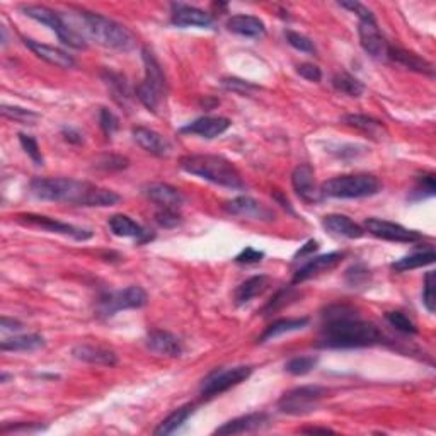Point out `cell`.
<instances>
[{"label":"cell","instance_id":"obj_37","mask_svg":"<svg viewBox=\"0 0 436 436\" xmlns=\"http://www.w3.org/2000/svg\"><path fill=\"white\" fill-rule=\"evenodd\" d=\"M317 358L315 356H297L292 358L287 365H285V370L288 373L295 375V377H300V375H307L312 372V370L317 366Z\"/></svg>","mask_w":436,"mask_h":436},{"label":"cell","instance_id":"obj_42","mask_svg":"<svg viewBox=\"0 0 436 436\" xmlns=\"http://www.w3.org/2000/svg\"><path fill=\"white\" fill-rule=\"evenodd\" d=\"M19 142L21 145H23L24 152L31 157V161L36 164V166H43V155L40 150V145H38V142L34 140L33 137L24 135V133H21L19 135Z\"/></svg>","mask_w":436,"mask_h":436},{"label":"cell","instance_id":"obj_14","mask_svg":"<svg viewBox=\"0 0 436 436\" xmlns=\"http://www.w3.org/2000/svg\"><path fill=\"white\" fill-rule=\"evenodd\" d=\"M358 34H360V43L363 50L372 58H383L387 57L388 45L386 38L380 33L377 23L373 21H360L358 26Z\"/></svg>","mask_w":436,"mask_h":436},{"label":"cell","instance_id":"obj_47","mask_svg":"<svg viewBox=\"0 0 436 436\" xmlns=\"http://www.w3.org/2000/svg\"><path fill=\"white\" fill-rule=\"evenodd\" d=\"M297 72L300 73V77H304V79L309 82H319L322 79L321 68L314 63H302L297 67Z\"/></svg>","mask_w":436,"mask_h":436},{"label":"cell","instance_id":"obj_45","mask_svg":"<svg viewBox=\"0 0 436 436\" xmlns=\"http://www.w3.org/2000/svg\"><path fill=\"white\" fill-rule=\"evenodd\" d=\"M435 271H430L425 278V292H422V304L428 309V312H435Z\"/></svg>","mask_w":436,"mask_h":436},{"label":"cell","instance_id":"obj_15","mask_svg":"<svg viewBox=\"0 0 436 436\" xmlns=\"http://www.w3.org/2000/svg\"><path fill=\"white\" fill-rule=\"evenodd\" d=\"M343 257H344L343 252H329V254H322V256L312 257L309 262H305V265L297 271L295 278H293V283L307 282L310 278H315V276L334 270V267L343 261Z\"/></svg>","mask_w":436,"mask_h":436},{"label":"cell","instance_id":"obj_32","mask_svg":"<svg viewBox=\"0 0 436 436\" xmlns=\"http://www.w3.org/2000/svg\"><path fill=\"white\" fill-rule=\"evenodd\" d=\"M344 123H346L348 127L360 129V132H363L370 137L380 138L382 135H386V127H383L382 122L372 118V116L348 115V116H344Z\"/></svg>","mask_w":436,"mask_h":436},{"label":"cell","instance_id":"obj_57","mask_svg":"<svg viewBox=\"0 0 436 436\" xmlns=\"http://www.w3.org/2000/svg\"><path fill=\"white\" fill-rule=\"evenodd\" d=\"M38 430H41V426H31L26 422V425L23 426H11V428H9V426H4L2 433H9V431H14V433H17V431H38Z\"/></svg>","mask_w":436,"mask_h":436},{"label":"cell","instance_id":"obj_11","mask_svg":"<svg viewBox=\"0 0 436 436\" xmlns=\"http://www.w3.org/2000/svg\"><path fill=\"white\" fill-rule=\"evenodd\" d=\"M365 230L370 232L373 237H378V239L383 240H390V243L413 244L421 239V235L418 234V232L409 230V228L399 225V223L386 222V220L380 218H366Z\"/></svg>","mask_w":436,"mask_h":436},{"label":"cell","instance_id":"obj_48","mask_svg":"<svg viewBox=\"0 0 436 436\" xmlns=\"http://www.w3.org/2000/svg\"><path fill=\"white\" fill-rule=\"evenodd\" d=\"M262 257H265V252H261V250L245 248L243 252L235 257V261L240 262V265H256V262L262 261Z\"/></svg>","mask_w":436,"mask_h":436},{"label":"cell","instance_id":"obj_35","mask_svg":"<svg viewBox=\"0 0 436 436\" xmlns=\"http://www.w3.org/2000/svg\"><path fill=\"white\" fill-rule=\"evenodd\" d=\"M332 85H334L336 90L351 97H360L365 90V85L361 84L356 77L349 75L346 72L336 73V75L332 77Z\"/></svg>","mask_w":436,"mask_h":436},{"label":"cell","instance_id":"obj_21","mask_svg":"<svg viewBox=\"0 0 436 436\" xmlns=\"http://www.w3.org/2000/svg\"><path fill=\"white\" fill-rule=\"evenodd\" d=\"M322 225L331 234L346 237V239H361L365 235V228L353 222L346 215L331 213L322 218Z\"/></svg>","mask_w":436,"mask_h":436},{"label":"cell","instance_id":"obj_30","mask_svg":"<svg viewBox=\"0 0 436 436\" xmlns=\"http://www.w3.org/2000/svg\"><path fill=\"white\" fill-rule=\"evenodd\" d=\"M309 324L307 317L302 319H282V321H276L271 324L270 327H266V331L262 332L261 338H259V343H266V341H271L278 336L288 334V332H295L304 329L305 326Z\"/></svg>","mask_w":436,"mask_h":436},{"label":"cell","instance_id":"obj_5","mask_svg":"<svg viewBox=\"0 0 436 436\" xmlns=\"http://www.w3.org/2000/svg\"><path fill=\"white\" fill-rule=\"evenodd\" d=\"M382 189V183L372 174H346L332 178L321 186L322 196L353 200V198L375 196Z\"/></svg>","mask_w":436,"mask_h":436},{"label":"cell","instance_id":"obj_36","mask_svg":"<svg viewBox=\"0 0 436 436\" xmlns=\"http://www.w3.org/2000/svg\"><path fill=\"white\" fill-rule=\"evenodd\" d=\"M137 97L147 110L154 111V113L157 111V107L162 101V94L150 87V85H147L145 82H140V84L137 85Z\"/></svg>","mask_w":436,"mask_h":436},{"label":"cell","instance_id":"obj_27","mask_svg":"<svg viewBox=\"0 0 436 436\" xmlns=\"http://www.w3.org/2000/svg\"><path fill=\"white\" fill-rule=\"evenodd\" d=\"M110 228L115 235L118 237H132V239H138L140 243L150 239V235L147 234V230L142 225H138L135 220H132L128 215L116 213L110 218Z\"/></svg>","mask_w":436,"mask_h":436},{"label":"cell","instance_id":"obj_10","mask_svg":"<svg viewBox=\"0 0 436 436\" xmlns=\"http://www.w3.org/2000/svg\"><path fill=\"white\" fill-rule=\"evenodd\" d=\"M17 220L26 223V225L40 227V228H43V230L53 232V234L68 235L75 240H87V239H90V237H92V232L87 230V228H80V227L70 225V223L58 222V220H55L51 217H45V215L21 213V215H17Z\"/></svg>","mask_w":436,"mask_h":436},{"label":"cell","instance_id":"obj_7","mask_svg":"<svg viewBox=\"0 0 436 436\" xmlns=\"http://www.w3.org/2000/svg\"><path fill=\"white\" fill-rule=\"evenodd\" d=\"M327 394V388L319 386H304L288 390L278 400V411L290 416H304L317 409L319 400Z\"/></svg>","mask_w":436,"mask_h":436},{"label":"cell","instance_id":"obj_8","mask_svg":"<svg viewBox=\"0 0 436 436\" xmlns=\"http://www.w3.org/2000/svg\"><path fill=\"white\" fill-rule=\"evenodd\" d=\"M147 304V293L142 287H128L124 290L110 292L101 297L97 305V312L102 317H111L119 310L140 309Z\"/></svg>","mask_w":436,"mask_h":436},{"label":"cell","instance_id":"obj_13","mask_svg":"<svg viewBox=\"0 0 436 436\" xmlns=\"http://www.w3.org/2000/svg\"><path fill=\"white\" fill-rule=\"evenodd\" d=\"M292 184L300 200L305 203H317L322 198L321 189L315 184V171L310 164H300L292 174Z\"/></svg>","mask_w":436,"mask_h":436},{"label":"cell","instance_id":"obj_43","mask_svg":"<svg viewBox=\"0 0 436 436\" xmlns=\"http://www.w3.org/2000/svg\"><path fill=\"white\" fill-rule=\"evenodd\" d=\"M155 222L164 228H174L181 223V215L178 213V210L161 208L155 213Z\"/></svg>","mask_w":436,"mask_h":436},{"label":"cell","instance_id":"obj_51","mask_svg":"<svg viewBox=\"0 0 436 436\" xmlns=\"http://www.w3.org/2000/svg\"><path fill=\"white\" fill-rule=\"evenodd\" d=\"M223 87L228 89V90H234V92H240V94H248L249 90H254L257 89L256 85H252L250 82H245V80H240V79H223Z\"/></svg>","mask_w":436,"mask_h":436},{"label":"cell","instance_id":"obj_38","mask_svg":"<svg viewBox=\"0 0 436 436\" xmlns=\"http://www.w3.org/2000/svg\"><path fill=\"white\" fill-rule=\"evenodd\" d=\"M370 280H372V275H370L368 267H365L363 265H355L346 271V283L351 288L366 287Z\"/></svg>","mask_w":436,"mask_h":436},{"label":"cell","instance_id":"obj_25","mask_svg":"<svg viewBox=\"0 0 436 436\" xmlns=\"http://www.w3.org/2000/svg\"><path fill=\"white\" fill-rule=\"evenodd\" d=\"M387 57L390 58L392 62L403 65V67L408 68V70L425 73V75H433V65H431L430 62H426L425 58H421L420 55L414 53V51H408L403 48H392V46H388Z\"/></svg>","mask_w":436,"mask_h":436},{"label":"cell","instance_id":"obj_40","mask_svg":"<svg viewBox=\"0 0 436 436\" xmlns=\"http://www.w3.org/2000/svg\"><path fill=\"white\" fill-rule=\"evenodd\" d=\"M387 322L390 324L392 327H395L397 331L404 332V334H416L418 327L408 315H404L403 312H387L386 314Z\"/></svg>","mask_w":436,"mask_h":436},{"label":"cell","instance_id":"obj_41","mask_svg":"<svg viewBox=\"0 0 436 436\" xmlns=\"http://www.w3.org/2000/svg\"><path fill=\"white\" fill-rule=\"evenodd\" d=\"M285 38H287L288 45L293 46L295 50L304 51V53H315V45L310 38L304 36V34L295 33V31H287L285 33Z\"/></svg>","mask_w":436,"mask_h":436},{"label":"cell","instance_id":"obj_6","mask_svg":"<svg viewBox=\"0 0 436 436\" xmlns=\"http://www.w3.org/2000/svg\"><path fill=\"white\" fill-rule=\"evenodd\" d=\"M23 12L28 17H31V19L38 21V23L48 26L51 31L60 38V41H62L63 45L70 46V48L75 50L87 48V43H85L84 38H82L77 31H73L72 28H68V26L63 23L62 17H60L55 11H51V9L45 6H24Z\"/></svg>","mask_w":436,"mask_h":436},{"label":"cell","instance_id":"obj_19","mask_svg":"<svg viewBox=\"0 0 436 436\" xmlns=\"http://www.w3.org/2000/svg\"><path fill=\"white\" fill-rule=\"evenodd\" d=\"M144 193L150 201L155 203V205H159L161 208L178 210L184 201L181 191H178V189L169 186V184H166V183L149 184V186L144 188Z\"/></svg>","mask_w":436,"mask_h":436},{"label":"cell","instance_id":"obj_53","mask_svg":"<svg viewBox=\"0 0 436 436\" xmlns=\"http://www.w3.org/2000/svg\"><path fill=\"white\" fill-rule=\"evenodd\" d=\"M418 191H422V196H425V191H426V194H428V196H433L435 191H436L435 176L433 174L422 176V178L420 179V188H418Z\"/></svg>","mask_w":436,"mask_h":436},{"label":"cell","instance_id":"obj_29","mask_svg":"<svg viewBox=\"0 0 436 436\" xmlns=\"http://www.w3.org/2000/svg\"><path fill=\"white\" fill-rule=\"evenodd\" d=\"M270 287V278L265 275L252 276V278L245 280L244 283H240L235 290V304L237 305H244L250 302L256 297L262 295Z\"/></svg>","mask_w":436,"mask_h":436},{"label":"cell","instance_id":"obj_12","mask_svg":"<svg viewBox=\"0 0 436 436\" xmlns=\"http://www.w3.org/2000/svg\"><path fill=\"white\" fill-rule=\"evenodd\" d=\"M225 210L230 215L259 220V222H273L275 211L250 196H239L225 203Z\"/></svg>","mask_w":436,"mask_h":436},{"label":"cell","instance_id":"obj_59","mask_svg":"<svg viewBox=\"0 0 436 436\" xmlns=\"http://www.w3.org/2000/svg\"><path fill=\"white\" fill-rule=\"evenodd\" d=\"M275 200H278L280 203H282V206H283V208H288V210L292 211V208H290V203H288V200H285V198H283V194L280 193V191H276V193H275Z\"/></svg>","mask_w":436,"mask_h":436},{"label":"cell","instance_id":"obj_1","mask_svg":"<svg viewBox=\"0 0 436 436\" xmlns=\"http://www.w3.org/2000/svg\"><path fill=\"white\" fill-rule=\"evenodd\" d=\"M382 332L375 324L363 321L348 305H332L324 314V326L321 331L322 348L348 349L366 348L378 344Z\"/></svg>","mask_w":436,"mask_h":436},{"label":"cell","instance_id":"obj_49","mask_svg":"<svg viewBox=\"0 0 436 436\" xmlns=\"http://www.w3.org/2000/svg\"><path fill=\"white\" fill-rule=\"evenodd\" d=\"M292 290L290 288H288V290H282V292H278L276 293V297L273 300L270 302V304L266 305V309H265V312L266 314H271V312H275V310H278V309H282V307H285V305L288 304V300H292Z\"/></svg>","mask_w":436,"mask_h":436},{"label":"cell","instance_id":"obj_4","mask_svg":"<svg viewBox=\"0 0 436 436\" xmlns=\"http://www.w3.org/2000/svg\"><path fill=\"white\" fill-rule=\"evenodd\" d=\"M80 16L89 36L105 48L118 51H129L135 48V38L124 26L110 19V17L94 14V12H82Z\"/></svg>","mask_w":436,"mask_h":436},{"label":"cell","instance_id":"obj_46","mask_svg":"<svg viewBox=\"0 0 436 436\" xmlns=\"http://www.w3.org/2000/svg\"><path fill=\"white\" fill-rule=\"evenodd\" d=\"M106 82H107V85H110V87H113L115 94H118L119 97H123V99L129 97L127 82H124V77L119 75V73L107 72L106 73Z\"/></svg>","mask_w":436,"mask_h":436},{"label":"cell","instance_id":"obj_28","mask_svg":"<svg viewBox=\"0 0 436 436\" xmlns=\"http://www.w3.org/2000/svg\"><path fill=\"white\" fill-rule=\"evenodd\" d=\"M142 58H144V65H145V79L142 82H145L147 85H150V87L157 90V92H161L164 96L167 90V82H166V75H164L162 72L161 63L157 62V58L154 57L152 51L149 50L142 51Z\"/></svg>","mask_w":436,"mask_h":436},{"label":"cell","instance_id":"obj_20","mask_svg":"<svg viewBox=\"0 0 436 436\" xmlns=\"http://www.w3.org/2000/svg\"><path fill=\"white\" fill-rule=\"evenodd\" d=\"M23 41L38 58L45 60L46 63L55 65V67L58 68H72L73 65H75V60H73L68 53H65L63 50L55 48V46L50 45H43V43L29 40V38H23Z\"/></svg>","mask_w":436,"mask_h":436},{"label":"cell","instance_id":"obj_52","mask_svg":"<svg viewBox=\"0 0 436 436\" xmlns=\"http://www.w3.org/2000/svg\"><path fill=\"white\" fill-rule=\"evenodd\" d=\"M97 167H102V169H124L128 167V159L118 157V155H110V157H105L101 162L97 164Z\"/></svg>","mask_w":436,"mask_h":436},{"label":"cell","instance_id":"obj_23","mask_svg":"<svg viewBox=\"0 0 436 436\" xmlns=\"http://www.w3.org/2000/svg\"><path fill=\"white\" fill-rule=\"evenodd\" d=\"M133 138L145 152L157 155V157H166L171 152V144L164 138L161 133L154 132L150 128L138 127L133 129Z\"/></svg>","mask_w":436,"mask_h":436},{"label":"cell","instance_id":"obj_24","mask_svg":"<svg viewBox=\"0 0 436 436\" xmlns=\"http://www.w3.org/2000/svg\"><path fill=\"white\" fill-rule=\"evenodd\" d=\"M267 422V416L265 413L248 414V416H240L237 420H232L225 422L223 426L215 431V435H244L250 433V431L261 430Z\"/></svg>","mask_w":436,"mask_h":436},{"label":"cell","instance_id":"obj_31","mask_svg":"<svg viewBox=\"0 0 436 436\" xmlns=\"http://www.w3.org/2000/svg\"><path fill=\"white\" fill-rule=\"evenodd\" d=\"M194 413V404H186L183 405V408L176 409L174 413L169 414V416L164 420L161 425H159V428L154 431L157 436H166V435H172L176 433L181 426L184 425L189 420V416Z\"/></svg>","mask_w":436,"mask_h":436},{"label":"cell","instance_id":"obj_39","mask_svg":"<svg viewBox=\"0 0 436 436\" xmlns=\"http://www.w3.org/2000/svg\"><path fill=\"white\" fill-rule=\"evenodd\" d=\"M2 115L9 119H14V122L24 123V124H33V122L38 119V113H34L31 110H24L19 106H2Z\"/></svg>","mask_w":436,"mask_h":436},{"label":"cell","instance_id":"obj_17","mask_svg":"<svg viewBox=\"0 0 436 436\" xmlns=\"http://www.w3.org/2000/svg\"><path fill=\"white\" fill-rule=\"evenodd\" d=\"M147 346L157 355L178 358L183 355V343L178 336L167 331H152L147 336Z\"/></svg>","mask_w":436,"mask_h":436},{"label":"cell","instance_id":"obj_16","mask_svg":"<svg viewBox=\"0 0 436 436\" xmlns=\"http://www.w3.org/2000/svg\"><path fill=\"white\" fill-rule=\"evenodd\" d=\"M228 127H230V122L223 116H203V118L194 119L193 123H189L188 127H184L181 132L183 133H191V135H198L203 138H217L225 133Z\"/></svg>","mask_w":436,"mask_h":436},{"label":"cell","instance_id":"obj_44","mask_svg":"<svg viewBox=\"0 0 436 436\" xmlns=\"http://www.w3.org/2000/svg\"><path fill=\"white\" fill-rule=\"evenodd\" d=\"M99 122H101L102 132L106 133L107 137H111L116 129L119 128V119L113 111L107 110V107H101V113H99Z\"/></svg>","mask_w":436,"mask_h":436},{"label":"cell","instance_id":"obj_2","mask_svg":"<svg viewBox=\"0 0 436 436\" xmlns=\"http://www.w3.org/2000/svg\"><path fill=\"white\" fill-rule=\"evenodd\" d=\"M31 193L38 200L72 203L77 206H113L119 201V194L115 191L68 178L33 179Z\"/></svg>","mask_w":436,"mask_h":436},{"label":"cell","instance_id":"obj_33","mask_svg":"<svg viewBox=\"0 0 436 436\" xmlns=\"http://www.w3.org/2000/svg\"><path fill=\"white\" fill-rule=\"evenodd\" d=\"M45 346V339L40 334H26V336H14V338L6 339L0 348L2 351H34Z\"/></svg>","mask_w":436,"mask_h":436},{"label":"cell","instance_id":"obj_9","mask_svg":"<svg viewBox=\"0 0 436 436\" xmlns=\"http://www.w3.org/2000/svg\"><path fill=\"white\" fill-rule=\"evenodd\" d=\"M252 373L250 366H234V368L227 370H215L208 377L203 380L201 383V394L205 397H215L227 392L228 388L239 386L244 380H248Z\"/></svg>","mask_w":436,"mask_h":436},{"label":"cell","instance_id":"obj_54","mask_svg":"<svg viewBox=\"0 0 436 436\" xmlns=\"http://www.w3.org/2000/svg\"><path fill=\"white\" fill-rule=\"evenodd\" d=\"M63 137H65V140L70 142V144H80V142H82V135L79 132H77V129H73V128H65Z\"/></svg>","mask_w":436,"mask_h":436},{"label":"cell","instance_id":"obj_3","mask_svg":"<svg viewBox=\"0 0 436 436\" xmlns=\"http://www.w3.org/2000/svg\"><path fill=\"white\" fill-rule=\"evenodd\" d=\"M181 169L186 171L188 174L198 176V178L210 181V183L218 184V186L240 189L244 188V181L240 178V172L235 169V166L225 157L210 154H191L184 155L179 161Z\"/></svg>","mask_w":436,"mask_h":436},{"label":"cell","instance_id":"obj_56","mask_svg":"<svg viewBox=\"0 0 436 436\" xmlns=\"http://www.w3.org/2000/svg\"><path fill=\"white\" fill-rule=\"evenodd\" d=\"M317 249H319V244L315 243V240H309V243L305 244L304 248L299 250V252H297L295 257H305V256H307V254L315 252V250H317Z\"/></svg>","mask_w":436,"mask_h":436},{"label":"cell","instance_id":"obj_55","mask_svg":"<svg viewBox=\"0 0 436 436\" xmlns=\"http://www.w3.org/2000/svg\"><path fill=\"white\" fill-rule=\"evenodd\" d=\"M21 329H23V324L19 321L2 317V331H21Z\"/></svg>","mask_w":436,"mask_h":436},{"label":"cell","instance_id":"obj_22","mask_svg":"<svg viewBox=\"0 0 436 436\" xmlns=\"http://www.w3.org/2000/svg\"><path fill=\"white\" fill-rule=\"evenodd\" d=\"M72 355L75 360L90 365L115 366L118 363V356H116L115 351L102 346H92V344H79V346L72 349Z\"/></svg>","mask_w":436,"mask_h":436},{"label":"cell","instance_id":"obj_50","mask_svg":"<svg viewBox=\"0 0 436 436\" xmlns=\"http://www.w3.org/2000/svg\"><path fill=\"white\" fill-rule=\"evenodd\" d=\"M343 9H348V11L355 12V14L360 17V21H373L375 17L372 14V11H370L368 7H365L363 4H358V2H341L339 4Z\"/></svg>","mask_w":436,"mask_h":436},{"label":"cell","instance_id":"obj_58","mask_svg":"<svg viewBox=\"0 0 436 436\" xmlns=\"http://www.w3.org/2000/svg\"><path fill=\"white\" fill-rule=\"evenodd\" d=\"M302 433H309V435H317V433H321V435H327V433H334V431L332 430H329V428H317V426H314V428H304V430H300Z\"/></svg>","mask_w":436,"mask_h":436},{"label":"cell","instance_id":"obj_26","mask_svg":"<svg viewBox=\"0 0 436 436\" xmlns=\"http://www.w3.org/2000/svg\"><path fill=\"white\" fill-rule=\"evenodd\" d=\"M227 29L234 34H240V36L248 38H259L266 33V26L261 19L256 16H232L227 21Z\"/></svg>","mask_w":436,"mask_h":436},{"label":"cell","instance_id":"obj_18","mask_svg":"<svg viewBox=\"0 0 436 436\" xmlns=\"http://www.w3.org/2000/svg\"><path fill=\"white\" fill-rule=\"evenodd\" d=\"M172 24L178 26V28H188V26L208 28V26L213 24V17L198 7L174 4L172 6Z\"/></svg>","mask_w":436,"mask_h":436},{"label":"cell","instance_id":"obj_34","mask_svg":"<svg viewBox=\"0 0 436 436\" xmlns=\"http://www.w3.org/2000/svg\"><path fill=\"white\" fill-rule=\"evenodd\" d=\"M435 250L433 248L421 250V252H414L411 256H405L403 259H399V261H395L394 265H392V270L395 271H409V270H416V267H422V266H428L433 265L435 262Z\"/></svg>","mask_w":436,"mask_h":436}]
</instances>
